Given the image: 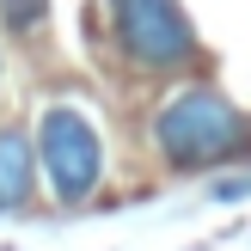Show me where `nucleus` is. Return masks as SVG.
<instances>
[{
	"label": "nucleus",
	"instance_id": "39448f33",
	"mask_svg": "<svg viewBox=\"0 0 251 251\" xmlns=\"http://www.w3.org/2000/svg\"><path fill=\"white\" fill-rule=\"evenodd\" d=\"M0 25L25 43V37H37L49 25V0H0Z\"/></svg>",
	"mask_w": 251,
	"mask_h": 251
},
{
	"label": "nucleus",
	"instance_id": "7ed1b4c3",
	"mask_svg": "<svg viewBox=\"0 0 251 251\" xmlns=\"http://www.w3.org/2000/svg\"><path fill=\"white\" fill-rule=\"evenodd\" d=\"M37 172L49 178V196L55 202H92L98 178H104V141H98L92 117L80 104H49L37 117Z\"/></svg>",
	"mask_w": 251,
	"mask_h": 251
},
{
	"label": "nucleus",
	"instance_id": "423d86ee",
	"mask_svg": "<svg viewBox=\"0 0 251 251\" xmlns=\"http://www.w3.org/2000/svg\"><path fill=\"white\" fill-rule=\"evenodd\" d=\"M208 196H215V202H239V196H251V178H215Z\"/></svg>",
	"mask_w": 251,
	"mask_h": 251
},
{
	"label": "nucleus",
	"instance_id": "f257e3e1",
	"mask_svg": "<svg viewBox=\"0 0 251 251\" xmlns=\"http://www.w3.org/2000/svg\"><path fill=\"white\" fill-rule=\"evenodd\" d=\"M153 147L166 166L178 172H202V166H227V159H251V123L215 86H184L153 110Z\"/></svg>",
	"mask_w": 251,
	"mask_h": 251
},
{
	"label": "nucleus",
	"instance_id": "f03ea898",
	"mask_svg": "<svg viewBox=\"0 0 251 251\" xmlns=\"http://www.w3.org/2000/svg\"><path fill=\"white\" fill-rule=\"evenodd\" d=\"M110 31L123 61L141 74H184L202 61V37L184 0H110Z\"/></svg>",
	"mask_w": 251,
	"mask_h": 251
},
{
	"label": "nucleus",
	"instance_id": "20e7f679",
	"mask_svg": "<svg viewBox=\"0 0 251 251\" xmlns=\"http://www.w3.org/2000/svg\"><path fill=\"white\" fill-rule=\"evenodd\" d=\"M37 190V141L25 123H0V215L25 208Z\"/></svg>",
	"mask_w": 251,
	"mask_h": 251
}]
</instances>
